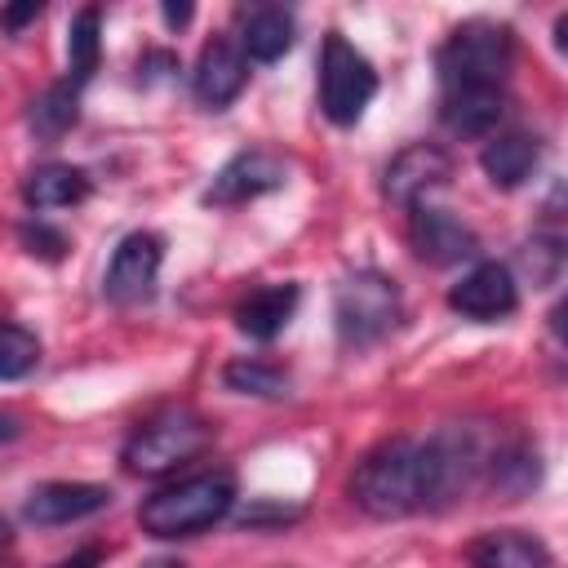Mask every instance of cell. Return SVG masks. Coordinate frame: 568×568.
I'll return each instance as SVG.
<instances>
[{"instance_id": "cell-24", "label": "cell", "mask_w": 568, "mask_h": 568, "mask_svg": "<svg viewBox=\"0 0 568 568\" xmlns=\"http://www.w3.org/2000/svg\"><path fill=\"white\" fill-rule=\"evenodd\" d=\"M519 262H524V271L532 275V288L555 284L559 271H564V235H559V231H541V235H532V240L519 248Z\"/></svg>"}, {"instance_id": "cell-26", "label": "cell", "mask_w": 568, "mask_h": 568, "mask_svg": "<svg viewBox=\"0 0 568 568\" xmlns=\"http://www.w3.org/2000/svg\"><path fill=\"white\" fill-rule=\"evenodd\" d=\"M173 71H178V58H173L169 49H146V53L138 58V80H142V84L164 80V75H173Z\"/></svg>"}, {"instance_id": "cell-3", "label": "cell", "mask_w": 568, "mask_h": 568, "mask_svg": "<svg viewBox=\"0 0 568 568\" xmlns=\"http://www.w3.org/2000/svg\"><path fill=\"white\" fill-rule=\"evenodd\" d=\"M213 435H217V430H213L200 413H191V408H173V413H160V417L142 422V426L124 439L120 462H124L129 475H146V479H155V475H169V470L195 462V457L213 444Z\"/></svg>"}, {"instance_id": "cell-8", "label": "cell", "mask_w": 568, "mask_h": 568, "mask_svg": "<svg viewBox=\"0 0 568 568\" xmlns=\"http://www.w3.org/2000/svg\"><path fill=\"white\" fill-rule=\"evenodd\" d=\"M448 178H453V155H448L444 146H435V142H408V146L386 164V173H382V195H386V204H395V209H417V204H426L430 191L448 186Z\"/></svg>"}, {"instance_id": "cell-5", "label": "cell", "mask_w": 568, "mask_h": 568, "mask_svg": "<svg viewBox=\"0 0 568 568\" xmlns=\"http://www.w3.org/2000/svg\"><path fill=\"white\" fill-rule=\"evenodd\" d=\"M373 93H377L373 62L342 31H328L320 44V111H324V120H333L342 129L355 124L364 115V106L373 102Z\"/></svg>"}, {"instance_id": "cell-17", "label": "cell", "mask_w": 568, "mask_h": 568, "mask_svg": "<svg viewBox=\"0 0 568 568\" xmlns=\"http://www.w3.org/2000/svg\"><path fill=\"white\" fill-rule=\"evenodd\" d=\"M297 40V22L280 4H248L240 9V53L253 62H280Z\"/></svg>"}, {"instance_id": "cell-4", "label": "cell", "mask_w": 568, "mask_h": 568, "mask_svg": "<svg viewBox=\"0 0 568 568\" xmlns=\"http://www.w3.org/2000/svg\"><path fill=\"white\" fill-rule=\"evenodd\" d=\"M333 324L337 342L351 351L382 342L399 324V284L373 266L351 271L333 293Z\"/></svg>"}, {"instance_id": "cell-20", "label": "cell", "mask_w": 568, "mask_h": 568, "mask_svg": "<svg viewBox=\"0 0 568 568\" xmlns=\"http://www.w3.org/2000/svg\"><path fill=\"white\" fill-rule=\"evenodd\" d=\"M98 58H102V9L84 4L67 27V80L75 89L89 84L98 71Z\"/></svg>"}, {"instance_id": "cell-13", "label": "cell", "mask_w": 568, "mask_h": 568, "mask_svg": "<svg viewBox=\"0 0 568 568\" xmlns=\"http://www.w3.org/2000/svg\"><path fill=\"white\" fill-rule=\"evenodd\" d=\"M484 484L501 497V501H519L541 484V453L532 439L510 435V439H493L488 462H484Z\"/></svg>"}, {"instance_id": "cell-11", "label": "cell", "mask_w": 568, "mask_h": 568, "mask_svg": "<svg viewBox=\"0 0 568 568\" xmlns=\"http://www.w3.org/2000/svg\"><path fill=\"white\" fill-rule=\"evenodd\" d=\"M244 84H248V58L240 53V44L226 40V36L209 40L195 58V71H191L195 102L209 106V111H226L244 93Z\"/></svg>"}, {"instance_id": "cell-25", "label": "cell", "mask_w": 568, "mask_h": 568, "mask_svg": "<svg viewBox=\"0 0 568 568\" xmlns=\"http://www.w3.org/2000/svg\"><path fill=\"white\" fill-rule=\"evenodd\" d=\"M22 248L31 253V257H44V262H58L62 253H67V235L58 231V226H49V222H22Z\"/></svg>"}, {"instance_id": "cell-31", "label": "cell", "mask_w": 568, "mask_h": 568, "mask_svg": "<svg viewBox=\"0 0 568 568\" xmlns=\"http://www.w3.org/2000/svg\"><path fill=\"white\" fill-rule=\"evenodd\" d=\"M146 568H182V564H178V559H151Z\"/></svg>"}, {"instance_id": "cell-28", "label": "cell", "mask_w": 568, "mask_h": 568, "mask_svg": "<svg viewBox=\"0 0 568 568\" xmlns=\"http://www.w3.org/2000/svg\"><path fill=\"white\" fill-rule=\"evenodd\" d=\"M102 564V546H84V550H75L71 559H62L58 568H98Z\"/></svg>"}, {"instance_id": "cell-16", "label": "cell", "mask_w": 568, "mask_h": 568, "mask_svg": "<svg viewBox=\"0 0 568 568\" xmlns=\"http://www.w3.org/2000/svg\"><path fill=\"white\" fill-rule=\"evenodd\" d=\"M541 160V138L537 133H524V129H510V133H493L479 151V169L484 178L497 186V191H519L532 169Z\"/></svg>"}, {"instance_id": "cell-7", "label": "cell", "mask_w": 568, "mask_h": 568, "mask_svg": "<svg viewBox=\"0 0 568 568\" xmlns=\"http://www.w3.org/2000/svg\"><path fill=\"white\" fill-rule=\"evenodd\" d=\"M160 262H164V240L155 231H129L111 253V266L102 275V297L115 306L151 302L155 280H160Z\"/></svg>"}, {"instance_id": "cell-30", "label": "cell", "mask_w": 568, "mask_h": 568, "mask_svg": "<svg viewBox=\"0 0 568 568\" xmlns=\"http://www.w3.org/2000/svg\"><path fill=\"white\" fill-rule=\"evenodd\" d=\"M9 546H13V528H9V519H0V559L9 555Z\"/></svg>"}, {"instance_id": "cell-21", "label": "cell", "mask_w": 568, "mask_h": 568, "mask_svg": "<svg viewBox=\"0 0 568 568\" xmlns=\"http://www.w3.org/2000/svg\"><path fill=\"white\" fill-rule=\"evenodd\" d=\"M75 120H80V89H75L71 80H58V84H49L40 98H31L27 124H31L36 138L58 142L67 129H75Z\"/></svg>"}, {"instance_id": "cell-10", "label": "cell", "mask_w": 568, "mask_h": 568, "mask_svg": "<svg viewBox=\"0 0 568 568\" xmlns=\"http://www.w3.org/2000/svg\"><path fill=\"white\" fill-rule=\"evenodd\" d=\"M448 306L462 320H479V324H497L506 315L519 311V284L510 275V266L501 262H479L470 266L453 288H448Z\"/></svg>"}, {"instance_id": "cell-2", "label": "cell", "mask_w": 568, "mask_h": 568, "mask_svg": "<svg viewBox=\"0 0 568 568\" xmlns=\"http://www.w3.org/2000/svg\"><path fill=\"white\" fill-rule=\"evenodd\" d=\"M510 67H515V31L501 22H484V18L453 27L435 53L444 93L448 89H506Z\"/></svg>"}, {"instance_id": "cell-1", "label": "cell", "mask_w": 568, "mask_h": 568, "mask_svg": "<svg viewBox=\"0 0 568 568\" xmlns=\"http://www.w3.org/2000/svg\"><path fill=\"white\" fill-rule=\"evenodd\" d=\"M231 506H235V475L204 470V475H191V479H178V484L151 493L138 506V524H142V532H151L160 541H178V537H195V532L213 528L217 519H226Z\"/></svg>"}, {"instance_id": "cell-6", "label": "cell", "mask_w": 568, "mask_h": 568, "mask_svg": "<svg viewBox=\"0 0 568 568\" xmlns=\"http://www.w3.org/2000/svg\"><path fill=\"white\" fill-rule=\"evenodd\" d=\"M288 173H293V164H288L284 155L253 146V151L231 155V160L213 173V182L204 186L200 200L213 204V209H240V204H248V200H262V195L288 186Z\"/></svg>"}, {"instance_id": "cell-22", "label": "cell", "mask_w": 568, "mask_h": 568, "mask_svg": "<svg viewBox=\"0 0 568 568\" xmlns=\"http://www.w3.org/2000/svg\"><path fill=\"white\" fill-rule=\"evenodd\" d=\"M222 382H226V390H235V395H257V399H280V395H288V373L280 368V364H271V359H231L226 368H222Z\"/></svg>"}, {"instance_id": "cell-14", "label": "cell", "mask_w": 568, "mask_h": 568, "mask_svg": "<svg viewBox=\"0 0 568 568\" xmlns=\"http://www.w3.org/2000/svg\"><path fill=\"white\" fill-rule=\"evenodd\" d=\"M506 115V89H448L439 98V124L453 138L488 142Z\"/></svg>"}, {"instance_id": "cell-19", "label": "cell", "mask_w": 568, "mask_h": 568, "mask_svg": "<svg viewBox=\"0 0 568 568\" xmlns=\"http://www.w3.org/2000/svg\"><path fill=\"white\" fill-rule=\"evenodd\" d=\"M89 191H93L89 173H84V169H75V164H62V160H49V164L31 169V173H27V182H22V200H27L36 213H44V209H71V204H84V200H89Z\"/></svg>"}, {"instance_id": "cell-15", "label": "cell", "mask_w": 568, "mask_h": 568, "mask_svg": "<svg viewBox=\"0 0 568 568\" xmlns=\"http://www.w3.org/2000/svg\"><path fill=\"white\" fill-rule=\"evenodd\" d=\"M470 568H555V555L541 537L524 528H488L466 546Z\"/></svg>"}, {"instance_id": "cell-9", "label": "cell", "mask_w": 568, "mask_h": 568, "mask_svg": "<svg viewBox=\"0 0 568 568\" xmlns=\"http://www.w3.org/2000/svg\"><path fill=\"white\" fill-rule=\"evenodd\" d=\"M408 244L422 262L430 266H457V262H470L479 257V235L448 209H435V204H417L408 209Z\"/></svg>"}, {"instance_id": "cell-12", "label": "cell", "mask_w": 568, "mask_h": 568, "mask_svg": "<svg viewBox=\"0 0 568 568\" xmlns=\"http://www.w3.org/2000/svg\"><path fill=\"white\" fill-rule=\"evenodd\" d=\"M111 506V488L106 484H80V479H53V484H40L27 493V506L22 515L40 528H58V524H75V519H89L98 510Z\"/></svg>"}, {"instance_id": "cell-18", "label": "cell", "mask_w": 568, "mask_h": 568, "mask_svg": "<svg viewBox=\"0 0 568 568\" xmlns=\"http://www.w3.org/2000/svg\"><path fill=\"white\" fill-rule=\"evenodd\" d=\"M297 302H302V288L288 284V280H284V284H262V288H253L248 297H240V306H235V328H240L244 337H253V342H271V337H280V333L288 328Z\"/></svg>"}, {"instance_id": "cell-27", "label": "cell", "mask_w": 568, "mask_h": 568, "mask_svg": "<svg viewBox=\"0 0 568 568\" xmlns=\"http://www.w3.org/2000/svg\"><path fill=\"white\" fill-rule=\"evenodd\" d=\"M44 13V4L40 0H27V4H9V9H0V27L9 31V36H18L27 22H36Z\"/></svg>"}, {"instance_id": "cell-29", "label": "cell", "mask_w": 568, "mask_h": 568, "mask_svg": "<svg viewBox=\"0 0 568 568\" xmlns=\"http://www.w3.org/2000/svg\"><path fill=\"white\" fill-rule=\"evenodd\" d=\"M160 13H164V22H169V27H186L195 9H191V4H164Z\"/></svg>"}, {"instance_id": "cell-23", "label": "cell", "mask_w": 568, "mask_h": 568, "mask_svg": "<svg viewBox=\"0 0 568 568\" xmlns=\"http://www.w3.org/2000/svg\"><path fill=\"white\" fill-rule=\"evenodd\" d=\"M36 364H40V337L22 324L0 320V382H18L36 373Z\"/></svg>"}]
</instances>
